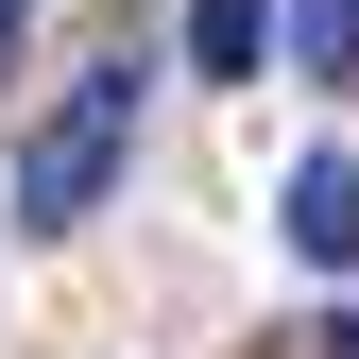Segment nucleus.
<instances>
[{
  "label": "nucleus",
  "mask_w": 359,
  "mask_h": 359,
  "mask_svg": "<svg viewBox=\"0 0 359 359\" xmlns=\"http://www.w3.org/2000/svg\"><path fill=\"white\" fill-rule=\"evenodd\" d=\"M291 18V69L308 86H359V0H274Z\"/></svg>",
  "instance_id": "obj_4"
},
{
  "label": "nucleus",
  "mask_w": 359,
  "mask_h": 359,
  "mask_svg": "<svg viewBox=\"0 0 359 359\" xmlns=\"http://www.w3.org/2000/svg\"><path fill=\"white\" fill-rule=\"evenodd\" d=\"M18 18H34V0H0V69H18Z\"/></svg>",
  "instance_id": "obj_6"
},
{
  "label": "nucleus",
  "mask_w": 359,
  "mask_h": 359,
  "mask_svg": "<svg viewBox=\"0 0 359 359\" xmlns=\"http://www.w3.org/2000/svg\"><path fill=\"white\" fill-rule=\"evenodd\" d=\"M291 257L308 274H359V154H308L291 171Z\"/></svg>",
  "instance_id": "obj_2"
},
{
  "label": "nucleus",
  "mask_w": 359,
  "mask_h": 359,
  "mask_svg": "<svg viewBox=\"0 0 359 359\" xmlns=\"http://www.w3.org/2000/svg\"><path fill=\"white\" fill-rule=\"evenodd\" d=\"M120 171H137V52H103V69L18 137V222H34V240H69V222H103Z\"/></svg>",
  "instance_id": "obj_1"
},
{
  "label": "nucleus",
  "mask_w": 359,
  "mask_h": 359,
  "mask_svg": "<svg viewBox=\"0 0 359 359\" xmlns=\"http://www.w3.org/2000/svg\"><path fill=\"white\" fill-rule=\"evenodd\" d=\"M291 359H359V308H325V325H291Z\"/></svg>",
  "instance_id": "obj_5"
},
{
  "label": "nucleus",
  "mask_w": 359,
  "mask_h": 359,
  "mask_svg": "<svg viewBox=\"0 0 359 359\" xmlns=\"http://www.w3.org/2000/svg\"><path fill=\"white\" fill-rule=\"evenodd\" d=\"M274 34H291L274 0H189V69H205V86H257V69H274Z\"/></svg>",
  "instance_id": "obj_3"
}]
</instances>
